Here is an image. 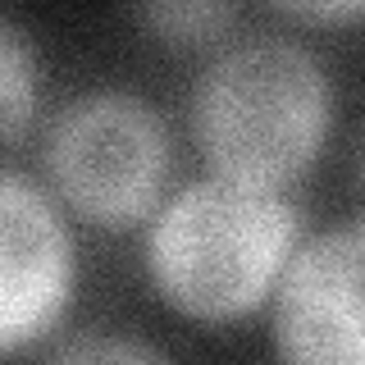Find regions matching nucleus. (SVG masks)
<instances>
[{
    "label": "nucleus",
    "mask_w": 365,
    "mask_h": 365,
    "mask_svg": "<svg viewBox=\"0 0 365 365\" xmlns=\"http://www.w3.org/2000/svg\"><path fill=\"white\" fill-rule=\"evenodd\" d=\"M306 224L292 192H260L205 174L169 192L146 224L151 292L192 324H237L269 311Z\"/></svg>",
    "instance_id": "obj_1"
},
{
    "label": "nucleus",
    "mask_w": 365,
    "mask_h": 365,
    "mask_svg": "<svg viewBox=\"0 0 365 365\" xmlns=\"http://www.w3.org/2000/svg\"><path fill=\"white\" fill-rule=\"evenodd\" d=\"M187 133L205 174L288 192L334 133V78L292 37L224 41L187 101Z\"/></svg>",
    "instance_id": "obj_2"
},
{
    "label": "nucleus",
    "mask_w": 365,
    "mask_h": 365,
    "mask_svg": "<svg viewBox=\"0 0 365 365\" xmlns=\"http://www.w3.org/2000/svg\"><path fill=\"white\" fill-rule=\"evenodd\" d=\"M41 165L55 201L96 228L151 224L165 205L174 137L151 101L133 91H83L51 119Z\"/></svg>",
    "instance_id": "obj_3"
},
{
    "label": "nucleus",
    "mask_w": 365,
    "mask_h": 365,
    "mask_svg": "<svg viewBox=\"0 0 365 365\" xmlns=\"http://www.w3.org/2000/svg\"><path fill=\"white\" fill-rule=\"evenodd\" d=\"M279 365H365V220L306 233L269 302Z\"/></svg>",
    "instance_id": "obj_4"
},
{
    "label": "nucleus",
    "mask_w": 365,
    "mask_h": 365,
    "mask_svg": "<svg viewBox=\"0 0 365 365\" xmlns=\"http://www.w3.org/2000/svg\"><path fill=\"white\" fill-rule=\"evenodd\" d=\"M0 351L19 356L64 319L78 279L64 205L51 201L19 169H5L0 178Z\"/></svg>",
    "instance_id": "obj_5"
},
{
    "label": "nucleus",
    "mask_w": 365,
    "mask_h": 365,
    "mask_svg": "<svg viewBox=\"0 0 365 365\" xmlns=\"http://www.w3.org/2000/svg\"><path fill=\"white\" fill-rule=\"evenodd\" d=\"M32 114H37V60H32L19 23L5 19L0 23V123H5L9 146L23 142Z\"/></svg>",
    "instance_id": "obj_6"
},
{
    "label": "nucleus",
    "mask_w": 365,
    "mask_h": 365,
    "mask_svg": "<svg viewBox=\"0 0 365 365\" xmlns=\"http://www.w3.org/2000/svg\"><path fill=\"white\" fill-rule=\"evenodd\" d=\"M137 19L165 46H210L233 32L237 9L224 0H165V5H146Z\"/></svg>",
    "instance_id": "obj_7"
},
{
    "label": "nucleus",
    "mask_w": 365,
    "mask_h": 365,
    "mask_svg": "<svg viewBox=\"0 0 365 365\" xmlns=\"http://www.w3.org/2000/svg\"><path fill=\"white\" fill-rule=\"evenodd\" d=\"M51 365H169L151 342L128 334H83L64 342L51 356Z\"/></svg>",
    "instance_id": "obj_8"
},
{
    "label": "nucleus",
    "mask_w": 365,
    "mask_h": 365,
    "mask_svg": "<svg viewBox=\"0 0 365 365\" xmlns=\"http://www.w3.org/2000/svg\"><path fill=\"white\" fill-rule=\"evenodd\" d=\"M288 19L315 23V28H356V23H365V0H315V5H288Z\"/></svg>",
    "instance_id": "obj_9"
},
{
    "label": "nucleus",
    "mask_w": 365,
    "mask_h": 365,
    "mask_svg": "<svg viewBox=\"0 0 365 365\" xmlns=\"http://www.w3.org/2000/svg\"><path fill=\"white\" fill-rule=\"evenodd\" d=\"M356 178H361V192H365V133H361V142H356Z\"/></svg>",
    "instance_id": "obj_10"
}]
</instances>
